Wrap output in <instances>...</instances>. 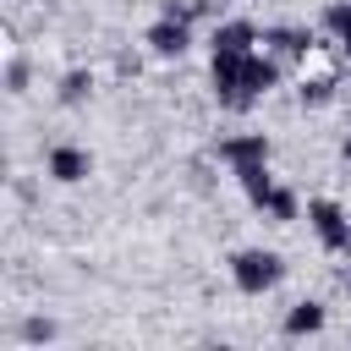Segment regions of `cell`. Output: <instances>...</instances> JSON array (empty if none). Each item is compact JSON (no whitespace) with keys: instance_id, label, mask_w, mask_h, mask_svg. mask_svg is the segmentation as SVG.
Wrapping results in <instances>:
<instances>
[{"instance_id":"cell-8","label":"cell","mask_w":351,"mask_h":351,"mask_svg":"<svg viewBox=\"0 0 351 351\" xmlns=\"http://www.w3.org/2000/svg\"><path fill=\"white\" fill-rule=\"evenodd\" d=\"M324 329V302H296L285 313V335H318Z\"/></svg>"},{"instance_id":"cell-6","label":"cell","mask_w":351,"mask_h":351,"mask_svg":"<svg viewBox=\"0 0 351 351\" xmlns=\"http://www.w3.org/2000/svg\"><path fill=\"white\" fill-rule=\"evenodd\" d=\"M252 44H258V27L252 22H219L214 38H208L214 55H252Z\"/></svg>"},{"instance_id":"cell-3","label":"cell","mask_w":351,"mask_h":351,"mask_svg":"<svg viewBox=\"0 0 351 351\" xmlns=\"http://www.w3.org/2000/svg\"><path fill=\"white\" fill-rule=\"evenodd\" d=\"M186 44H192V22L186 16H159L154 27H148V49L154 55H186Z\"/></svg>"},{"instance_id":"cell-5","label":"cell","mask_w":351,"mask_h":351,"mask_svg":"<svg viewBox=\"0 0 351 351\" xmlns=\"http://www.w3.org/2000/svg\"><path fill=\"white\" fill-rule=\"evenodd\" d=\"M49 176L66 181V186H71V181H88V176H93V154L77 148V143H55V148H49Z\"/></svg>"},{"instance_id":"cell-4","label":"cell","mask_w":351,"mask_h":351,"mask_svg":"<svg viewBox=\"0 0 351 351\" xmlns=\"http://www.w3.org/2000/svg\"><path fill=\"white\" fill-rule=\"evenodd\" d=\"M219 159L230 170H247V165H269V137L263 132H241V137H225L219 143Z\"/></svg>"},{"instance_id":"cell-11","label":"cell","mask_w":351,"mask_h":351,"mask_svg":"<svg viewBox=\"0 0 351 351\" xmlns=\"http://www.w3.org/2000/svg\"><path fill=\"white\" fill-rule=\"evenodd\" d=\"M263 214H269V219H280V225H285V219H296V192H291V186H274V192L263 197Z\"/></svg>"},{"instance_id":"cell-9","label":"cell","mask_w":351,"mask_h":351,"mask_svg":"<svg viewBox=\"0 0 351 351\" xmlns=\"http://www.w3.org/2000/svg\"><path fill=\"white\" fill-rule=\"evenodd\" d=\"M241 176V192L252 197V208H263V197L274 192V176H269V165H247V170H236Z\"/></svg>"},{"instance_id":"cell-10","label":"cell","mask_w":351,"mask_h":351,"mask_svg":"<svg viewBox=\"0 0 351 351\" xmlns=\"http://www.w3.org/2000/svg\"><path fill=\"white\" fill-rule=\"evenodd\" d=\"M88 93H93V71H82V66H77V71H66V77H60V104H82Z\"/></svg>"},{"instance_id":"cell-7","label":"cell","mask_w":351,"mask_h":351,"mask_svg":"<svg viewBox=\"0 0 351 351\" xmlns=\"http://www.w3.org/2000/svg\"><path fill=\"white\" fill-rule=\"evenodd\" d=\"M263 44H269L280 60H291V55H307V44H313V38H307V27H269V33H263Z\"/></svg>"},{"instance_id":"cell-13","label":"cell","mask_w":351,"mask_h":351,"mask_svg":"<svg viewBox=\"0 0 351 351\" xmlns=\"http://www.w3.org/2000/svg\"><path fill=\"white\" fill-rule=\"evenodd\" d=\"M22 340H55V324L49 318H27L22 324Z\"/></svg>"},{"instance_id":"cell-1","label":"cell","mask_w":351,"mask_h":351,"mask_svg":"<svg viewBox=\"0 0 351 351\" xmlns=\"http://www.w3.org/2000/svg\"><path fill=\"white\" fill-rule=\"evenodd\" d=\"M280 274H285V263H280V252H269V247H241V252L230 258V280H236V291H247V296L274 291Z\"/></svg>"},{"instance_id":"cell-15","label":"cell","mask_w":351,"mask_h":351,"mask_svg":"<svg viewBox=\"0 0 351 351\" xmlns=\"http://www.w3.org/2000/svg\"><path fill=\"white\" fill-rule=\"evenodd\" d=\"M340 44H346V60H351V38H340Z\"/></svg>"},{"instance_id":"cell-12","label":"cell","mask_w":351,"mask_h":351,"mask_svg":"<svg viewBox=\"0 0 351 351\" xmlns=\"http://www.w3.org/2000/svg\"><path fill=\"white\" fill-rule=\"evenodd\" d=\"M324 27H329L335 38H351V0H329V5H324Z\"/></svg>"},{"instance_id":"cell-2","label":"cell","mask_w":351,"mask_h":351,"mask_svg":"<svg viewBox=\"0 0 351 351\" xmlns=\"http://www.w3.org/2000/svg\"><path fill=\"white\" fill-rule=\"evenodd\" d=\"M307 219H313V230H318V241H324L329 252H346V247H351V214H346L340 203L313 197V203H307Z\"/></svg>"},{"instance_id":"cell-17","label":"cell","mask_w":351,"mask_h":351,"mask_svg":"<svg viewBox=\"0 0 351 351\" xmlns=\"http://www.w3.org/2000/svg\"><path fill=\"white\" fill-rule=\"evenodd\" d=\"M346 285H351V269H346Z\"/></svg>"},{"instance_id":"cell-14","label":"cell","mask_w":351,"mask_h":351,"mask_svg":"<svg viewBox=\"0 0 351 351\" xmlns=\"http://www.w3.org/2000/svg\"><path fill=\"white\" fill-rule=\"evenodd\" d=\"M302 104H329V82H302Z\"/></svg>"},{"instance_id":"cell-16","label":"cell","mask_w":351,"mask_h":351,"mask_svg":"<svg viewBox=\"0 0 351 351\" xmlns=\"http://www.w3.org/2000/svg\"><path fill=\"white\" fill-rule=\"evenodd\" d=\"M340 154H346V159H351V137H346V148H340Z\"/></svg>"}]
</instances>
